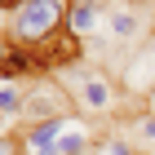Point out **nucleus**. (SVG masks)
Wrapping results in <instances>:
<instances>
[{"mask_svg":"<svg viewBox=\"0 0 155 155\" xmlns=\"http://www.w3.org/2000/svg\"><path fill=\"white\" fill-rule=\"evenodd\" d=\"M67 13H71V0H22L5 18V40L27 49L40 67H53V40L67 36L62 31Z\"/></svg>","mask_w":155,"mask_h":155,"instance_id":"obj_1","label":"nucleus"},{"mask_svg":"<svg viewBox=\"0 0 155 155\" xmlns=\"http://www.w3.org/2000/svg\"><path fill=\"white\" fill-rule=\"evenodd\" d=\"M71 97H67V89L53 80H40L31 93H22V111L18 115L27 120V124H40V120H58V115H71Z\"/></svg>","mask_w":155,"mask_h":155,"instance_id":"obj_2","label":"nucleus"},{"mask_svg":"<svg viewBox=\"0 0 155 155\" xmlns=\"http://www.w3.org/2000/svg\"><path fill=\"white\" fill-rule=\"evenodd\" d=\"M80 102H84L89 111H107V107H111V89L102 84V75H97V71L84 75V84H80Z\"/></svg>","mask_w":155,"mask_h":155,"instance_id":"obj_3","label":"nucleus"},{"mask_svg":"<svg viewBox=\"0 0 155 155\" xmlns=\"http://www.w3.org/2000/svg\"><path fill=\"white\" fill-rule=\"evenodd\" d=\"M67 27H71V36L80 40V36H89L97 27V5L93 0H80V5H71V13H67Z\"/></svg>","mask_w":155,"mask_h":155,"instance_id":"obj_4","label":"nucleus"},{"mask_svg":"<svg viewBox=\"0 0 155 155\" xmlns=\"http://www.w3.org/2000/svg\"><path fill=\"white\" fill-rule=\"evenodd\" d=\"M107 27H111V36L115 40H133L137 36V13H129V9H115V13H107Z\"/></svg>","mask_w":155,"mask_h":155,"instance_id":"obj_5","label":"nucleus"},{"mask_svg":"<svg viewBox=\"0 0 155 155\" xmlns=\"http://www.w3.org/2000/svg\"><path fill=\"white\" fill-rule=\"evenodd\" d=\"M22 111V89L18 84H0V115H18Z\"/></svg>","mask_w":155,"mask_h":155,"instance_id":"obj_6","label":"nucleus"},{"mask_svg":"<svg viewBox=\"0 0 155 155\" xmlns=\"http://www.w3.org/2000/svg\"><path fill=\"white\" fill-rule=\"evenodd\" d=\"M0 155H22V142H18V137H5V133H0Z\"/></svg>","mask_w":155,"mask_h":155,"instance_id":"obj_7","label":"nucleus"},{"mask_svg":"<svg viewBox=\"0 0 155 155\" xmlns=\"http://www.w3.org/2000/svg\"><path fill=\"white\" fill-rule=\"evenodd\" d=\"M137 129H142V137L155 142V115H142V120H137Z\"/></svg>","mask_w":155,"mask_h":155,"instance_id":"obj_8","label":"nucleus"},{"mask_svg":"<svg viewBox=\"0 0 155 155\" xmlns=\"http://www.w3.org/2000/svg\"><path fill=\"white\" fill-rule=\"evenodd\" d=\"M107 155H133V151H129L124 142H111V146H107Z\"/></svg>","mask_w":155,"mask_h":155,"instance_id":"obj_9","label":"nucleus"},{"mask_svg":"<svg viewBox=\"0 0 155 155\" xmlns=\"http://www.w3.org/2000/svg\"><path fill=\"white\" fill-rule=\"evenodd\" d=\"M18 5H22V0H0V9H18Z\"/></svg>","mask_w":155,"mask_h":155,"instance_id":"obj_10","label":"nucleus"},{"mask_svg":"<svg viewBox=\"0 0 155 155\" xmlns=\"http://www.w3.org/2000/svg\"><path fill=\"white\" fill-rule=\"evenodd\" d=\"M151 58H155V40H151Z\"/></svg>","mask_w":155,"mask_h":155,"instance_id":"obj_11","label":"nucleus"},{"mask_svg":"<svg viewBox=\"0 0 155 155\" xmlns=\"http://www.w3.org/2000/svg\"><path fill=\"white\" fill-rule=\"evenodd\" d=\"M84 155H89V151H84Z\"/></svg>","mask_w":155,"mask_h":155,"instance_id":"obj_12","label":"nucleus"}]
</instances>
